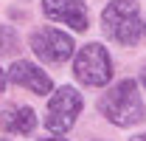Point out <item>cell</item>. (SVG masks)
I'll list each match as a JSON object with an SVG mask.
<instances>
[{
	"label": "cell",
	"mask_w": 146,
	"mask_h": 141,
	"mask_svg": "<svg viewBox=\"0 0 146 141\" xmlns=\"http://www.w3.org/2000/svg\"><path fill=\"white\" fill-rule=\"evenodd\" d=\"M143 88H146V68H143Z\"/></svg>",
	"instance_id": "obj_13"
},
{
	"label": "cell",
	"mask_w": 146,
	"mask_h": 141,
	"mask_svg": "<svg viewBox=\"0 0 146 141\" xmlns=\"http://www.w3.org/2000/svg\"><path fill=\"white\" fill-rule=\"evenodd\" d=\"M31 48L42 62L59 65L73 56V40L59 28H39L36 34H31Z\"/></svg>",
	"instance_id": "obj_5"
},
{
	"label": "cell",
	"mask_w": 146,
	"mask_h": 141,
	"mask_svg": "<svg viewBox=\"0 0 146 141\" xmlns=\"http://www.w3.org/2000/svg\"><path fill=\"white\" fill-rule=\"evenodd\" d=\"M132 141H146V133H141V136H132Z\"/></svg>",
	"instance_id": "obj_11"
},
{
	"label": "cell",
	"mask_w": 146,
	"mask_h": 141,
	"mask_svg": "<svg viewBox=\"0 0 146 141\" xmlns=\"http://www.w3.org/2000/svg\"><path fill=\"white\" fill-rule=\"evenodd\" d=\"M101 23L110 40L121 45H135L141 40L143 23H141V9L135 0H112L101 11Z\"/></svg>",
	"instance_id": "obj_2"
},
{
	"label": "cell",
	"mask_w": 146,
	"mask_h": 141,
	"mask_svg": "<svg viewBox=\"0 0 146 141\" xmlns=\"http://www.w3.org/2000/svg\"><path fill=\"white\" fill-rule=\"evenodd\" d=\"M42 141H65V138H42Z\"/></svg>",
	"instance_id": "obj_12"
},
{
	"label": "cell",
	"mask_w": 146,
	"mask_h": 141,
	"mask_svg": "<svg viewBox=\"0 0 146 141\" xmlns=\"http://www.w3.org/2000/svg\"><path fill=\"white\" fill-rule=\"evenodd\" d=\"M17 51V34L6 26H0V54H11Z\"/></svg>",
	"instance_id": "obj_9"
},
{
	"label": "cell",
	"mask_w": 146,
	"mask_h": 141,
	"mask_svg": "<svg viewBox=\"0 0 146 141\" xmlns=\"http://www.w3.org/2000/svg\"><path fill=\"white\" fill-rule=\"evenodd\" d=\"M9 79H11L14 85H20V88L36 93V96H45V93H51V88H54L51 76H48L45 70H39L36 65L25 62V59H20V62H14V65L9 68Z\"/></svg>",
	"instance_id": "obj_7"
},
{
	"label": "cell",
	"mask_w": 146,
	"mask_h": 141,
	"mask_svg": "<svg viewBox=\"0 0 146 141\" xmlns=\"http://www.w3.org/2000/svg\"><path fill=\"white\" fill-rule=\"evenodd\" d=\"M98 110L101 116H107L112 124L118 127H132L143 119V99L138 93V85L135 79H124L118 82L115 88H110L101 102H98Z\"/></svg>",
	"instance_id": "obj_1"
},
{
	"label": "cell",
	"mask_w": 146,
	"mask_h": 141,
	"mask_svg": "<svg viewBox=\"0 0 146 141\" xmlns=\"http://www.w3.org/2000/svg\"><path fill=\"white\" fill-rule=\"evenodd\" d=\"M42 11L54 23L70 26L73 31L87 28V6H84V0H42Z\"/></svg>",
	"instance_id": "obj_6"
},
{
	"label": "cell",
	"mask_w": 146,
	"mask_h": 141,
	"mask_svg": "<svg viewBox=\"0 0 146 141\" xmlns=\"http://www.w3.org/2000/svg\"><path fill=\"white\" fill-rule=\"evenodd\" d=\"M73 73L82 85H90V88H101L112 79V62H110V54L104 45L90 42L84 45L82 51L76 54V62H73Z\"/></svg>",
	"instance_id": "obj_3"
},
{
	"label": "cell",
	"mask_w": 146,
	"mask_h": 141,
	"mask_svg": "<svg viewBox=\"0 0 146 141\" xmlns=\"http://www.w3.org/2000/svg\"><path fill=\"white\" fill-rule=\"evenodd\" d=\"M0 127L6 133H14V136H31V130L36 127V113L31 107L11 105L0 113Z\"/></svg>",
	"instance_id": "obj_8"
},
{
	"label": "cell",
	"mask_w": 146,
	"mask_h": 141,
	"mask_svg": "<svg viewBox=\"0 0 146 141\" xmlns=\"http://www.w3.org/2000/svg\"><path fill=\"white\" fill-rule=\"evenodd\" d=\"M3 88H6V70L0 68V93H3Z\"/></svg>",
	"instance_id": "obj_10"
},
{
	"label": "cell",
	"mask_w": 146,
	"mask_h": 141,
	"mask_svg": "<svg viewBox=\"0 0 146 141\" xmlns=\"http://www.w3.org/2000/svg\"><path fill=\"white\" fill-rule=\"evenodd\" d=\"M3 141H6V138H3Z\"/></svg>",
	"instance_id": "obj_14"
},
{
	"label": "cell",
	"mask_w": 146,
	"mask_h": 141,
	"mask_svg": "<svg viewBox=\"0 0 146 141\" xmlns=\"http://www.w3.org/2000/svg\"><path fill=\"white\" fill-rule=\"evenodd\" d=\"M82 107H84V99H82V93L76 88H70V85L59 88L54 96H51V102H48L45 127H48L51 133H68L73 124H76Z\"/></svg>",
	"instance_id": "obj_4"
}]
</instances>
